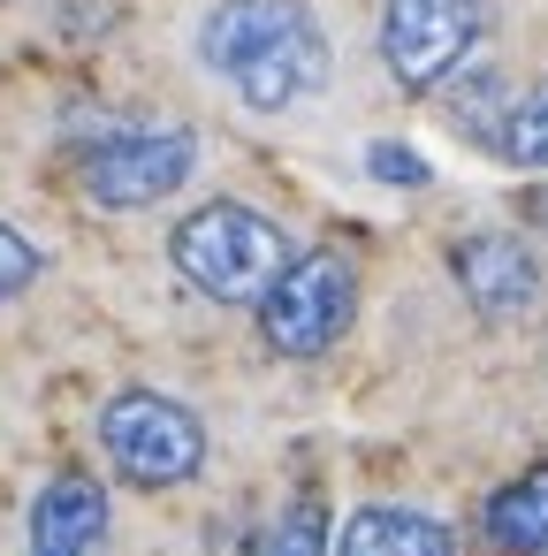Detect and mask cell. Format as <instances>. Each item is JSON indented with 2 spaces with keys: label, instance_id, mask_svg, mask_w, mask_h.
Returning <instances> with one entry per match:
<instances>
[{
  "label": "cell",
  "instance_id": "obj_1",
  "mask_svg": "<svg viewBox=\"0 0 548 556\" xmlns=\"http://www.w3.org/2000/svg\"><path fill=\"white\" fill-rule=\"evenodd\" d=\"M199 62L259 115H290L335 77V47L305 0H221L199 24Z\"/></svg>",
  "mask_w": 548,
  "mask_h": 556
},
{
  "label": "cell",
  "instance_id": "obj_2",
  "mask_svg": "<svg viewBox=\"0 0 548 556\" xmlns=\"http://www.w3.org/2000/svg\"><path fill=\"white\" fill-rule=\"evenodd\" d=\"M168 260H176V275L199 298H214V305H259L267 282L290 267V237H282V222H267L244 199H206V206H191L176 222Z\"/></svg>",
  "mask_w": 548,
  "mask_h": 556
},
{
  "label": "cell",
  "instance_id": "obj_3",
  "mask_svg": "<svg viewBox=\"0 0 548 556\" xmlns=\"http://www.w3.org/2000/svg\"><path fill=\"white\" fill-rule=\"evenodd\" d=\"M100 450L130 488H176L206 465V419L161 389H123L100 404Z\"/></svg>",
  "mask_w": 548,
  "mask_h": 556
},
{
  "label": "cell",
  "instance_id": "obj_4",
  "mask_svg": "<svg viewBox=\"0 0 548 556\" xmlns=\"http://www.w3.org/2000/svg\"><path fill=\"white\" fill-rule=\"evenodd\" d=\"M358 320V267L343 252H290V267L259 298V336L275 358H320Z\"/></svg>",
  "mask_w": 548,
  "mask_h": 556
},
{
  "label": "cell",
  "instance_id": "obj_5",
  "mask_svg": "<svg viewBox=\"0 0 548 556\" xmlns=\"http://www.w3.org/2000/svg\"><path fill=\"white\" fill-rule=\"evenodd\" d=\"M199 168V138L183 123H130V130H107L92 153H85V199L107 206V214H145L161 199H176Z\"/></svg>",
  "mask_w": 548,
  "mask_h": 556
},
{
  "label": "cell",
  "instance_id": "obj_6",
  "mask_svg": "<svg viewBox=\"0 0 548 556\" xmlns=\"http://www.w3.org/2000/svg\"><path fill=\"white\" fill-rule=\"evenodd\" d=\"M487 31V0H388L381 9V62L404 92H442Z\"/></svg>",
  "mask_w": 548,
  "mask_h": 556
},
{
  "label": "cell",
  "instance_id": "obj_7",
  "mask_svg": "<svg viewBox=\"0 0 548 556\" xmlns=\"http://www.w3.org/2000/svg\"><path fill=\"white\" fill-rule=\"evenodd\" d=\"M449 275H457L464 305L487 313V320H510V313H525V305L540 298V260H533V244H525V237H502V229L464 237V244L449 252Z\"/></svg>",
  "mask_w": 548,
  "mask_h": 556
},
{
  "label": "cell",
  "instance_id": "obj_8",
  "mask_svg": "<svg viewBox=\"0 0 548 556\" xmlns=\"http://www.w3.org/2000/svg\"><path fill=\"white\" fill-rule=\"evenodd\" d=\"M107 488L92 472H54L31 503V556H100L107 548Z\"/></svg>",
  "mask_w": 548,
  "mask_h": 556
},
{
  "label": "cell",
  "instance_id": "obj_9",
  "mask_svg": "<svg viewBox=\"0 0 548 556\" xmlns=\"http://www.w3.org/2000/svg\"><path fill=\"white\" fill-rule=\"evenodd\" d=\"M335 556H457V533L411 503H366L335 533Z\"/></svg>",
  "mask_w": 548,
  "mask_h": 556
},
{
  "label": "cell",
  "instance_id": "obj_10",
  "mask_svg": "<svg viewBox=\"0 0 548 556\" xmlns=\"http://www.w3.org/2000/svg\"><path fill=\"white\" fill-rule=\"evenodd\" d=\"M480 548L495 556H548V465L518 472L480 503Z\"/></svg>",
  "mask_w": 548,
  "mask_h": 556
},
{
  "label": "cell",
  "instance_id": "obj_11",
  "mask_svg": "<svg viewBox=\"0 0 548 556\" xmlns=\"http://www.w3.org/2000/svg\"><path fill=\"white\" fill-rule=\"evenodd\" d=\"M495 153H502L510 168L548 176V85H533L518 108H502V123H495Z\"/></svg>",
  "mask_w": 548,
  "mask_h": 556
},
{
  "label": "cell",
  "instance_id": "obj_12",
  "mask_svg": "<svg viewBox=\"0 0 548 556\" xmlns=\"http://www.w3.org/2000/svg\"><path fill=\"white\" fill-rule=\"evenodd\" d=\"M259 556H328V510H320L313 495H305V503H290V510L267 526Z\"/></svg>",
  "mask_w": 548,
  "mask_h": 556
},
{
  "label": "cell",
  "instance_id": "obj_13",
  "mask_svg": "<svg viewBox=\"0 0 548 556\" xmlns=\"http://www.w3.org/2000/svg\"><path fill=\"white\" fill-rule=\"evenodd\" d=\"M449 115H457V130H464V138L495 146V123H502V77H495V70H472Z\"/></svg>",
  "mask_w": 548,
  "mask_h": 556
},
{
  "label": "cell",
  "instance_id": "obj_14",
  "mask_svg": "<svg viewBox=\"0 0 548 556\" xmlns=\"http://www.w3.org/2000/svg\"><path fill=\"white\" fill-rule=\"evenodd\" d=\"M39 267H47L39 244H31L16 222H0V298H24V290L39 282Z\"/></svg>",
  "mask_w": 548,
  "mask_h": 556
},
{
  "label": "cell",
  "instance_id": "obj_15",
  "mask_svg": "<svg viewBox=\"0 0 548 556\" xmlns=\"http://www.w3.org/2000/svg\"><path fill=\"white\" fill-rule=\"evenodd\" d=\"M366 176H373V184H396V191H419V184H426L434 168H426V161H419L411 146L381 138V146H366Z\"/></svg>",
  "mask_w": 548,
  "mask_h": 556
},
{
  "label": "cell",
  "instance_id": "obj_16",
  "mask_svg": "<svg viewBox=\"0 0 548 556\" xmlns=\"http://www.w3.org/2000/svg\"><path fill=\"white\" fill-rule=\"evenodd\" d=\"M525 214H533V222H548V191H533V199H525Z\"/></svg>",
  "mask_w": 548,
  "mask_h": 556
}]
</instances>
